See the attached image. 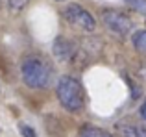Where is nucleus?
I'll use <instances>...</instances> for the list:
<instances>
[{"label":"nucleus","instance_id":"nucleus-1","mask_svg":"<svg viewBox=\"0 0 146 137\" xmlns=\"http://www.w3.org/2000/svg\"><path fill=\"white\" fill-rule=\"evenodd\" d=\"M22 80L32 89H43L52 80V67L41 58H28L22 63Z\"/></svg>","mask_w":146,"mask_h":137},{"label":"nucleus","instance_id":"nucleus-2","mask_svg":"<svg viewBox=\"0 0 146 137\" xmlns=\"http://www.w3.org/2000/svg\"><path fill=\"white\" fill-rule=\"evenodd\" d=\"M57 98L65 109L80 111L83 106V89L80 82L72 76H63L57 82Z\"/></svg>","mask_w":146,"mask_h":137},{"label":"nucleus","instance_id":"nucleus-3","mask_svg":"<svg viewBox=\"0 0 146 137\" xmlns=\"http://www.w3.org/2000/svg\"><path fill=\"white\" fill-rule=\"evenodd\" d=\"M102 22L104 26H106L109 32H113L115 35H128L129 32H131L133 28V22L129 17H126L124 13H120V11H113V9H107L102 13Z\"/></svg>","mask_w":146,"mask_h":137},{"label":"nucleus","instance_id":"nucleus-4","mask_svg":"<svg viewBox=\"0 0 146 137\" xmlns=\"http://www.w3.org/2000/svg\"><path fill=\"white\" fill-rule=\"evenodd\" d=\"M65 19H67L72 26L83 30V32H93V30L96 28L94 17L87 9H83L82 6H78V4H70V6L65 9Z\"/></svg>","mask_w":146,"mask_h":137},{"label":"nucleus","instance_id":"nucleus-5","mask_svg":"<svg viewBox=\"0 0 146 137\" xmlns=\"http://www.w3.org/2000/svg\"><path fill=\"white\" fill-rule=\"evenodd\" d=\"M54 56L61 61H68L74 56V45L70 41H67L65 37H57L54 41Z\"/></svg>","mask_w":146,"mask_h":137},{"label":"nucleus","instance_id":"nucleus-6","mask_svg":"<svg viewBox=\"0 0 146 137\" xmlns=\"http://www.w3.org/2000/svg\"><path fill=\"white\" fill-rule=\"evenodd\" d=\"M118 134L122 137H146V126H139V124H122V126H118Z\"/></svg>","mask_w":146,"mask_h":137},{"label":"nucleus","instance_id":"nucleus-7","mask_svg":"<svg viewBox=\"0 0 146 137\" xmlns=\"http://www.w3.org/2000/svg\"><path fill=\"white\" fill-rule=\"evenodd\" d=\"M78 137H113V135L107 134V132H104V130H100V128L85 126V128H82V132H80Z\"/></svg>","mask_w":146,"mask_h":137},{"label":"nucleus","instance_id":"nucleus-8","mask_svg":"<svg viewBox=\"0 0 146 137\" xmlns=\"http://www.w3.org/2000/svg\"><path fill=\"white\" fill-rule=\"evenodd\" d=\"M133 47L141 52H146V30H141L133 35Z\"/></svg>","mask_w":146,"mask_h":137},{"label":"nucleus","instance_id":"nucleus-9","mask_svg":"<svg viewBox=\"0 0 146 137\" xmlns=\"http://www.w3.org/2000/svg\"><path fill=\"white\" fill-rule=\"evenodd\" d=\"M126 4L139 13H146V0H126Z\"/></svg>","mask_w":146,"mask_h":137},{"label":"nucleus","instance_id":"nucleus-10","mask_svg":"<svg viewBox=\"0 0 146 137\" xmlns=\"http://www.w3.org/2000/svg\"><path fill=\"white\" fill-rule=\"evenodd\" d=\"M30 0H9V9L11 11H21L22 7H26Z\"/></svg>","mask_w":146,"mask_h":137},{"label":"nucleus","instance_id":"nucleus-11","mask_svg":"<svg viewBox=\"0 0 146 137\" xmlns=\"http://www.w3.org/2000/svg\"><path fill=\"white\" fill-rule=\"evenodd\" d=\"M21 130H22V135H24V137H37L35 135V130L30 128V126H22Z\"/></svg>","mask_w":146,"mask_h":137},{"label":"nucleus","instance_id":"nucleus-12","mask_svg":"<svg viewBox=\"0 0 146 137\" xmlns=\"http://www.w3.org/2000/svg\"><path fill=\"white\" fill-rule=\"evenodd\" d=\"M141 115H143V117H144V120H146V104L143 106V109H141Z\"/></svg>","mask_w":146,"mask_h":137}]
</instances>
